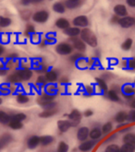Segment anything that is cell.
<instances>
[{
  "mask_svg": "<svg viewBox=\"0 0 135 152\" xmlns=\"http://www.w3.org/2000/svg\"><path fill=\"white\" fill-rule=\"evenodd\" d=\"M82 58H84L83 56L82 55V53H74L73 56H71L70 58H69V60H70L71 62H75V63H77V62H78L80 59H82Z\"/></svg>",
  "mask_w": 135,
  "mask_h": 152,
  "instance_id": "obj_40",
  "label": "cell"
},
{
  "mask_svg": "<svg viewBox=\"0 0 135 152\" xmlns=\"http://www.w3.org/2000/svg\"><path fill=\"white\" fill-rule=\"evenodd\" d=\"M94 114V112L92 111V110H90V109H88V110H86L84 113H83V115L85 116V117H91V116Z\"/></svg>",
  "mask_w": 135,
  "mask_h": 152,
  "instance_id": "obj_48",
  "label": "cell"
},
{
  "mask_svg": "<svg viewBox=\"0 0 135 152\" xmlns=\"http://www.w3.org/2000/svg\"><path fill=\"white\" fill-rule=\"evenodd\" d=\"M8 126L13 130H20L23 127V124H22V122L18 121L16 119H13L11 117V120H10V124H8Z\"/></svg>",
  "mask_w": 135,
  "mask_h": 152,
  "instance_id": "obj_25",
  "label": "cell"
},
{
  "mask_svg": "<svg viewBox=\"0 0 135 152\" xmlns=\"http://www.w3.org/2000/svg\"><path fill=\"white\" fill-rule=\"evenodd\" d=\"M130 129H131V127H124V128H122V129L120 130V132H121V133L128 132V131H130Z\"/></svg>",
  "mask_w": 135,
  "mask_h": 152,
  "instance_id": "obj_58",
  "label": "cell"
},
{
  "mask_svg": "<svg viewBox=\"0 0 135 152\" xmlns=\"http://www.w3.org/2000/svg\"><path fill=\"white\" fill-rule=\"evenodd\" d=\"M84 91H85V93H87L88 95H93L94 92V87H93L92 85H87V86H85V88H84Z\"/></svg>",
  "mask_w": 135,
  "mask_h": 152,
  "instance_id": "obj_43",
  "label": "cell"
},
{
  "mask_svg": "<svg viewBox=\"0 0 135 152\" xmlns=\"http://www.w3.org/2000/svg\"><path fill=\"white\" fill-rule=\"evenodd\" d=\"M134 25H135V22H134Z\"/></svg>",
  "mask_w": 135,
  "mask_h": 152,
  "instance_id": "obj_63",
  "label": "cell"
},
{
  "mask_svg": "<svg viewBox=\"0 0 135 152\" xmlns=\"http://www.w3.org/2000/svg\"><path fill=\"white\" fill-rule=\"evenodd\" d=\"M68 118L69 120L71 122V124H72V127H75L77 126H79L80 122L82 121L83 118V114L80 111L78 110H72L69 114H68Z\"/></svg>",
  "mask_w": 135,
  "mask_h": 152,
  "instance_id": "obj_2",
  "label": "cell"
},
{
  "mask_svg": "<svg viewBox=\"0 0 135 152\" xmlns=\"http://www.w3.org/2000/svg\"><path fill=\"white\" fill-rule=\"evenodd\" d=\"M80 4H82V3H80V1L76 2V1H69V0H67L64 5H65V7L67 8H69V10H73V8H76V7H80Z\"/></svg>",
  "mask_w": 135,
  "mask_h": 152,
  "instance_id": "obj_33",
  "label": "cell"
},
{
  "mask_svg": "<svg viewBox=\"0 0 135 152\" xmlns=\"http://www.w3.org/2000/svg\"><path fill=\"white\" fill-rule=\"evenodd\" d=\"M89 134H90V129L87 126L80 127L77 131V139L80 142L86 141L89 138Z\"/></svg>",
  "mask_w": 135,
  "mask_h": 152,
  "instance_id": "obj_8",
  "label": "cell"
},
{
  "mask_svg": "<svg viewBox=\"0 0 135 152\" xmlns=\"http://www.w3.org/2000/svg\"><path fill=\"white\" fill-rule=\"evenodd\" d=\"M134 82H135V80H134Z\"/></svg>",
  "mask_w": 135,
  "mask_h": 152,
  "instance_id": "obj_64",
  "label": "cell"
},
{
  "mask_svg": "<svg viewBox=\"0 0 135 152\" xmlns=\"http://www.w3.org/2000/svg\"><path fill=\"white\" fill-rule=\"evenodd\" d=\"M56 91H57V87L55 85H48L46 87V93L56 95Z\"/></svg>",
  "mask_w": 135,
  "mask_h": 152,
  "instance_id": "obj_42",
  "label": "cell"
},
{
  "mask_svg": "<svg viewBox=\"0 0 135 152\" xmlns=\"http://www.w3.org/2000/svg\"><path fill=\"white\" fill-rule=\"evenodd\" d=\"M130 106L131 107V108L135 109V98H133V99H132L131 102L130 103Z\"/></svg>",
  "mask_w": 135,
  "mask_h": 152,
  "instance_id": "obj_55",
  "label": "cell"
},
{
  "mask_svg": "<svg viewBox=\"0 0 135 152\" xmlns=\"http://www.w3.org/2000/svg\"><path fill=\"white\" fill-rule=\"evenodd\" d=\"M71 42H72V45L73 48L78 50L79 52H84L86 49V45L85 42L82 40V39H78L76 37L71 38Z\"/></svg>",
  "mask_w": 135,
  "mask_h": 152,
  "instance_id": "obj_14",
  "label": "cell"
},
{
  "mask_svg": "<svg viewBox=\"0 0 135 152\" xmlns=\"http://www.w3.org/2000/svg\"><path fill=\"white\" fill-rule=\"evenodd\" d=\"M12 140H13V137H12V136L10 135V133L3 134V135L0 137V143H1V145L3 147L10 145V143L12 142Z\"/></svg>",
  "mask_w": 135,
  "mask_h": 152,
  "instance_id": "obj_21",
  "label": "cell"
},
{
  "mask_svg": "<svg viewBox=\"0 0 135 152\" xmlns=\"http://www.w3.org/2000/svg\"><path fill=\"white\" fill-rule=\"evenodd\" d=\"M120 152H135V148L131 144H124L120 148Z\"/></svg>",
  "mask_w": 135,
  "mask_h": 152,
  "instance_id": "obj_37",
  "label": "cell"
},
{
  "mask_svg": "<svg viewBox=\"0 0 135 152\" xmlns=\"http://www.w3.org/2000/svg\"><path fill=\"white\" fill-rule=\"evenodd\" d=\"M56 26L59 29L66 30V29L69 28V20L67 19H65V18H60V19L57 20Z\"/></svg>",
  "mask_w": 135,
  "mask_h": 152,
  "instance_id": "obj_23",
  "label": "cell"
},
{
  "mask_svg": "<svg viewBox=\"0 0 135 152\" xmlns=\"http://www.w3.org/2000/svg\"><path fill=\"white\" fill-rule=\"evenodd\" d=\"M71 127H72V124L69 120H59L58 122V131L62 134L67 133Z\"/></svg>",
  "mask_w": 135,
  "mask_h": 152,
  "instance_id": "obj_10",
  "label": "cell"
},
{
  "mask_svg": "<svg viewBox=\"0 0 135 152\" xmlns=\"http://www.w3.org/2000/svg\"><path fill=\"white\" fill-rule=\"evenodd\" d=\"M3 148V146H2V145H1V143H0V149H1V148Z\"/></svg>",
  "mask_w": 135,
  "mask_h": 152,
  "instance_id": "obj_61",
  "label": "cell"
},
{
  "mask_svg": "<svg viewBox=\"0 0 135 152\" xmlns=\"http://www.w3.org/2000/svg\"><path fill=\"white\" fill-rule=\"evenodd\" d=\"M58 113V109H57V108L51 109V110H44L43 112H41L39 113V116L41 118H49V117L55 116Z\"/></svg>",
  "mask_w": 135,
  "mask_h": 152,
  "instance_id": "obj_20",
  "label": "cell"
},
{
  "mask_svg": "<svg viewBox=\"0 0 135 152\" xmlns=\"http://www.w3.org/2000/svg\"><path fill=\"white\" fill-rule=\"evenodd\" d=\"M68 82H69L68 77H62V78L60 79V83H62V84H66V83H68Z\"/></svg>",
  "mask_w": 135,
  "mask_h": 152,
  "instance_id": "obj_54",
  "label": "cell"
},
{
  "mask_svg": "<svg viewBox=\"0 0 135 152\" xmlns=\"http://www.w3.org/2000/svg\"><path fill=\"white\" fill-rule=\"evenodd\" d=\"M46 78L47 80V82H56L58 78V73L57 72L56 70H48L47 72L46 73Z\"/></svg>",
  "mask_w": 135,
  "mask_h": 152,
  "instance_id": "obj_18",
  "label": "cell"
},
{
  "mask_svg": "<svg viewBox=\"0 0 135 152\" xmlns=\"http://www.w3.org/2000/svg\"><path fill=\"white\" fill-rule=\"evenodd\" d=\"M7 72H8V71L7 69H5V68H0V76H1V77L6 76L7 74Z\"/></svg>",
  "mask_w": 135,
  "mask_h": 152,
  "instance_id": "obj_53",
  "label": "cell"
},
{
  "mask_svg": "<svg viewBox=\"0 0 135 152\" xmlns=\"http://www.w3.org/2000/svg\"><path fill=\"white\" fill-rule=\"evenodd\" d=\"M11 24V20L10 18L7 17H0V27L2 28H5V27H8Z\"/></svg>",
  "mask_w": 135,
  "mask_h": 152,
  "instance_id": "obj_34",
  "label": "cell"
},
{
  "mask_svg": "<svg viewBox=\"0 0 135 152\" xmlns=\"http://www.w3.org/2000/svg\"><path fill=\"white\" fill-rule=\"evenodd\" d=\"M114 12L117 16L119 17H126L128 14V11H127V7H126L124 5H121V4H119L115 6L114 7Z\"/></svg>",
  "mask_w": 135,
  "mask_h": 152,
  "instance_id": "obj_16",
  "label": "cell"
},
{
  "mask_svg": "<svg viewBox=\"0 0 135 152\" xmlns=\"http://www.w3.org/2000/svg\"><path fill=\"white\" fill-rule=\"evenodd\" d=\"M72 23L76 27H87L89 25V20L86 16H78L73 20Z\"/></svg>",
  "mask_w": 135,
  "mask_h": 152,
  "instance_id": "obj_15",
  "label": "cell"
},
{
  "mask_svg": "<svg viewBox=\"0 0 135 152\" xmlns=\"http://www.w3.org/2000/svg\"><path fill=\"white\" fill-rule=\"evenodd\" d=\"M80 39L90 46L92 47L97 46V38L95 36V34L90 29L84 28L83 31H80Z\"/></svg>",
  "mask_w": 135,
  "mask_h": 152,
  "instance_id": "obj_1",
  "label": "cell"
},
{
  "mask_svg": "<svg viewBox=\"0 0 135 152\" xmlns=\"http://www.w3.org/2000/svg\"><path fill=\"white\" fill-rule=\"evenodd\" d=\"M40 146V137L33 135L31 136L27 140V147L29 149H35Z\"/></svg>",
  "mask_w": 135,
  "mask_h": 152,
  "instance_id": "obj_11",
  "label": "cell"
},
{
  "mask_svg": "<svg viewBox=\"0 0 135 152\" xmlns=\"http://www.w3.org/2000/svg\"><path fill=\"white\" fill-rule=\"evenodd\" d=\"M11 117H12L13 119L18 120V121L23 122L24 120H26L27 116H26V114H25V113H17L13 114V115L11 116Z\"/></svg>",
  "mask_w": 135,
  "mask_h": 152,
  "instance_id": "obj_39",
  "label": "cell"
},
{
  "mask_svg": "<svg viewBox=\"0 0 135 152\" xmlns=\"http://www.w3.org/2000/svg\"><path fill=\"white\" fill-rule=\"evenodd\" d=\"M16 74L20 77L21 81H27L30 80L32 77V71L29 68H21L16 71Z\"/></svg>",
  "mask_w": 135,
  "mask_h": 152,
  "instance_id": "obj_7",
  "label": "cell"
},
{
  "mask_svg": "<svg viewBox=\"0 0 135 152\" xmlns=\"http://www.w3.org/2000/svg\"><path fill=\"white\" fill-rule=\"evenodd\" d=\"M55 98H56V95H54V94H49V93H44L42 94L39 98H38V100H37V102L39 105H41L43 108L44 106H46L47 104L51 103L54 102V100H55Z\"/></svg>",
  "mask_w": 135,
  "mask_h": 152,
  "instance_id": "obj_4",
  "label": "cell"
},
{
  "mask_svg": "<svg viewBox=\"0 0 135 152\" xmlns=\"http://www.w3.org/2000/svg\"><path fill=\"white\" fill-rule=\"evenodd\" d=\"M126 2L131 7H135V0H126Z\"/></svg>",
  "mask_w": 135,
  "mask_h": 152,
  "instance_id": "obj_51",
  "label": "cell"
},
{
  "mask_svg": "<svg viewBox=\"0 0 135 152\" xmlns=\"http://www.w3.org/2000/svg\"><path fill=\"white\" fill-rule=\"evenodd\" d=\"M96 82H97V85L99 87V88L101 89V91L105 94H106V92L108 91H107V85H106V82L105 81L104 79H102L101 77H96L95 78Z\"/></svg>",
  "mask_w": 135,
  "mask_h": 152,
  "instance_id": "obj_28",
  "label": "cell"
},
{
  "mask_svg": "<svg viewBox=\"0 0 135 152\" xmlns=\"http://www.w3.org/2000/svg\"><path fill=\"white\" fill-rule=\"evenodd\" d=\"M73 51V46H71L69 43L67 42H62L59 43L56 47V52L58 53V55L61 56H68L70 55Z\"/></svg>",
  "mask_w": 135,
  "mask_h": 152,
  "instance_id": "obj_3",
  "label": "cell"
},
{
  "mask_svg": "<svg viewBox=\"0 0 135 152\" xmlns=\"http://www.w3.org/2000/svg\"><path fill=\"white\" fill-rule=\"evenodd\" d=\"M102 133H103V135H107V134H109L112 129H113V124L111 122H107L105 123L104 126H102Z\"/></svg>",
  "mask_w": 135,
  "mask_h": 152,
  "instance_id": "obj_32",
  "label": "cell"
},
{
  "mask_svg": "<svg viewBox=\"0 0 135 152\" xmlns=\"http://www.w3.org/2000/svg\"><path fill=\"white\" fill-rule=\"evenodd\" d=\"M21 3L23 6H29L30 4H32V0H21Z\"/></svg>",
  "mask_w": 135,
  "mask_h": 152,
  "instance_id": "obj_52",
  "label": "cell"
},
{
  "mask_svg": "<svg viewBox=\"0 0 135 152\" xmlns=\"http://www.w3.org/2000/svg\"><path fill=\"white\" fill-rule=\"evenodd\" d=\"M47 82V80L46 78V77L44 76H39L38 78H37V84H40V85H46Z\"/></svg>",
  "mask_w": 135,
  "mask_h": 152,
  "instance_id": "obj_44",
  "label": "cell"
},
{
  "mask_svg": "<svg viewBox=\"0 0 135 152\" xmlns=\"http://www.w3.org/2000/svg\"><path fill=\"white\" fill-rule=\"evenodd\" d=\"M3 53H4V47L2 45H0V56H1Z\"/></svg>",
  "mask_w": 135,
  "mask_h": 152,
  "instance_id": "obj_59",
  "label": "cell"
},
{
  "mask_svg": "<svg viewBox=\"0 0 135 152\" xmlns=\"http://www.w3.org/2000/svg\"><path fill=\"white\" fill-rule=\"evenodd\" d=\"M53 10L57 13H64L66 10V7L64 4H62L60 2H57L53 6Z\"/></svg>",
  "mask_w": 135,
  "mask_h": 152,
  "instance_id": "obj_30",
  "label": "cell"
},
{
  "mask_svg": "<svg viewBox=\"0 0 135 152\" xmlns=\"http://www.w3.org/2000/svg\"><path fill=\"white\" fill-rule=\"evenodd\" d=\"M132 39L131 38H128V39H126L125 42L122 43V45H121V48L124 50V51H129L131 46H132Z\"/></svg>",
  "mask_w": 135,
  "mask_h": 152,
  "instance_id": "obj_35",
  "label": "cell"
},
{
  "mask_svg": "<svg viewBox=\"0 0 135 152\" xmlns=\"http://www.w3.org/2000/svg\"><path fill=\"white\" fill-rule=\"evenodd\" d=\"M134 22H135V19L132 17H130V16H126V17H123L119 21V24L122 27V28H131V26L134 25Z\"/></svg>",
  "mask_w": 135,
  "mask_h": 152,
  "instance_id": "obj_12",
  "label": "cell"
},
{
  "mask_svg": "<svg viewBox=\"0 0 135 152\" xmlns=\"http://www.w3.org/2000/svg\"><path fill=\"white\" fill-rule=\"evenodd\" d=\"M11 120V115H10L8 113H7L4 111H0V124H10Z\"/></svg>",
  "mask_w": 135,
  "mask_h": 152,
  "instance_id": "obj_24",
  "label": "cell"
},
{
  "mask_svg": "<svg viewBox=\"0 0 135 152\" xmlns=\"http://www.w3.org/2000/svg\"><path fill=\"white\" fill-rule=\"evenodd\" d=\"M116 137H117V136H116V135H115V134H114V135L110 136V137H109L108 138H107V139H106V141H111V140L115 139V138H116Z\"/></svg>",
  "mask_w": 135,
  "mask_h": 152,
  "instance_id": "obj_57",
  "label": "cell"
},
{
  "mask_svg": "<svg viewBox=\"0 0 135 152\" xmlns=\"http://www.w3.org/2000/svg\"><path fill=\"white\" fill-rule=\"evenodd\" d=\"M35 32V29L33 25L32 24H28L26 26V31H25V34L26 35H31V34H33Z\"/></svg>",
  "mask_w": 135,
  "mask_h": 152,
  "instance_id": "obj_41",
  "label": "cell"
},
{
  "mask_svg": "<svg viewBox=\"0 0 135 152\" xmlns=\"http://www.w3.org/2000/svg\"><path fill=\"white\" fill-rule=\"evenodd\" d=\"M120 20V19L119 18V16L115 15V16H113V17H112V19H111V23H114V24H116V23H119Z\"/></svg>",
  "mask_w": 135,
  "mask_h": 152,
  "instance_id": "obj_49",
  "label": "cell"
},
{
  "mask_svg": "<svg viewBox=\"0 0 135 152\" xmlns=\"http://www.w3.org/2000/svg\"><path fill=\"white\" fill-rule=\"evenodd\" d=\"M49 18V14L46 10H40L35 12L32 15V20L37 23H44L46 22Z\"/></svg>",
  "mask_w": 135,
  "mask_h": 152,
  "instance_id": "obj_5",
  "label": "cell"
},
{
  "mask_svg": "<svg viewBox=\"0 0 135 152\" xmlns=\"http://www.w3.org/2000/svg\"><path fill=\"white\" fill-rule=\"evenodd\" d=\"M123 142H124V144H131L134 147L135 146V135L131 133H127L123 137Z\"/></svg>",
  "mask_w": 135,
  "mask_h": 152,
  "instance_id": "obj_26",
  "label": "cell"
},
{
  "mask_svg": "<svg viewBox=\"0 0 135 152\" xmlns=\"http://www.w3.org/2000/svg\"><path fill=\"white\" fill-rule=\"evenodd\" d=\"M69 149V147L68 145V143H66L65 141H60L57 148V152H68Z\"/></svg>",
  "mask_w": 135,
  "mask_h": 152,
  "instance_id": "obj_31",
  "label": "cell"
},
{
  "mask_svg": "<svg viewBox=\"0 0 135 152\" xmlns=\"http://www.w3.org/2000/svg\"><path fill=\"white\" fill-rule=\"evenodd\" d=\"M96 142L95 140H92V139H88L86 141H83V142H80V144L79 145L78 147V149L80 151V152H89L91 151L94 146L96 145Z\"/></svg>",
  "mask_w": 135,
  "mask_h": 152,
  "instance_id": "obj_6",
  "label": "cell"
},
{
  "mask_svg": "<svg viewBox=\"0 0 135 152\" xmlns=\"http://www.w3.org/2000/svg\"><path fill=\"white\" fill-rule=\"evenodd\" d=\"M7 80H8L10 82H11V83H20V82H21V79H20V77H18V75L16 74V72L8 76V77H7Z\"/></svg>",
  "mask_w": 135,
  "mask_h": 152,
  "instance_id": "obj_38",
  "label": "cell"
},
{
  "mask_svg": "<svg viewBox=\"0 0 135 152\" xmlns=\"http://www.w3.org/2000/svg\"><path fill=\"white\" fill-rule=\"evenodd\" d=\"M112 89H113V91H115L117 93H119V92H121V91H122V88H119V87H118V85H113Z\"/></svg>",
  "mask_w": 135,
  "mask_h": 152,
  "instance_id": "obj_50",
  "label": "cell"
},
{
  "mask_svg": "<svg viewBox=\"0 0 135 152\" xmlns=\"http://www.w3.org/2000/svg\"><path fill=\"white\" fill-rule=\"evenodd\" d=\"M106 96H107V98H108V99H109L110 101H112V102H118L120 101L119 94L117 93L115 91H113V89H110V91H107V92H106Z\"/></svg>",
  "mask_w": 135,
  "mask_h": 152,
  "instance_id": "obj_29",
  "label": "cell"
},
{
  "mask_svg": "<svg viewBox=\"0 0 135 152\" xmlns=\"http://www.w3.org/2000/svg\"><path fill=\"white\" fill-rule=\"evenodd\" d=\"M128 121L129 122H135V109L131 110L128 113Z\"/></svg>",
  "mask_w": 135,
  "mask_h": 152,
  "instance_id": "obj_45",
  "label": "cell"
},
{
  "mask_svg": "<svg viewBox=\"0 0 135 152\" xmlns=\"http://www.w3.org/2000/svg\"><path fill=\"white\" fill-rule=\"evenodd\" d=\"M54 141H55V137L53 136L46 135V136L40 137V145L42 147H47V146L51 145Z\"/></svg>",
  "mask_w": 135,
  "mask_h": 152,
  "instance_id": "obj_17",
  "label": "cell"
},
{
  "mask_svg": "<svg viewBox=\"0 0 135 152\" xmlns=\"http://www.w3.org/2000/svg\"><path fill=\"white\" fill-rule=\"evenodd\" d=\"M43 1L44 0H32V4H39Z\"/></svg>",
  "mask_w": 135,
  "mask_h": 152,
  "instance_id": "obj_56",
  "label": "cell"
},
{
  "mask_svg": "<svg viewBox=\"0 0 135 152\" xmlns=\"http://www.w3.org/2000/svg\"><path fill=\"white\" fill-rule=\"evenodd\" d=\"M122 92L126 99L131 100L133 99V95L135 93V88L131 86V84H125L122 87Z\"/></svg>",
  "mask_w": 135,
  "mask_h": 152,
  "instance_id": "obj_9",
  "label": "cell"
},
{
  "mask_svg": "<svg viewBox=\"0 0 135 152\" xmlns=\"http://www.w3.org/2000/svg\"><path fill=\"white\" fill-rule=\"evenodd\" d=\"M128 67L130 69L135 70V58H131L128 61Z\"/></svg>",
  "mask_w": 135,
  "mask_h": 152,
  "instance_id": "obj_46",
  "label": "cell"
},
{
  "mask_svg": "<svg viewBox=\"0 0 135 152\" xmlns=\"http://www.w3.org/2000/svg\"><path fill=\"white\" fill-rule=\"evenodd\" d=\"M16 101L20 104H26L30 102V98L28 95H26L24 93H19L16 97Z\"/></svg>",
  "mask_w": 135,
  "mask_h": 152,
  "instance_id": "obj_27",
  "label": "cell"
},
{
  "mask_svg": "<svg viewBox=\"0 0 135 152\" xmlns=\"http://www.w3.org/2000/svg\"><path fill=\"white\" fill-rule=\"evenodd\" d=\"M111 77H112V74H110V73H105V74H103L101 76V78L104 79L105 81V80H109Z\"/></svg>",
  "mask_w": 135,
  "mask_h": 152,
  "instance_id": "obj_47",
  "label": "cell"
},
{
  "mask_svg": "<svg viewBox=\"0 0 135 152\" xmlns=\"http://www.w3.org/2000/svg\"><path fill=\"white\" fill-rule=\"evenodd\" d=\"M115 121L119 124H123L125 121H128V113L124 111L119 112L115 115Z\"/></svg>",
  "mask_w": 135,
  "mask_h": 152,
  "instance_id": "obj_22",
  "label": "cell"
},
{
  "mask_svg": "<svg viewBox=\"0 0 135 152\" xmlns=\"http://www.w3.org/2000/svg\"><path fill=\"white\" fill-rule=\"evenodd\" d=\"M64 33L71 38H74L80 34V30L77 27H69V28L64 30Z\"/></svg>",
  "mask_w": 135,
  "mask_h": 152,
  "instance_id": "obj_19",
  "label": "cell"
},
{
  "mask_svg": "<svg viewBox=\"0 0 135 152\" xmlns=\"http://www.w3.org/2000/svg\"><path fill=\"white\" fill-rule=\"evenodd\" d=\"M103 135V133H102V129L100 127H98V126H94L93 127L92 129H90V134H89V138L90 139H92V140H99L101 138Z\"/></svg>",
  "mask_w": 135,
  "mask_h": 152,
  "instance_id": "obj_13",
  "label": "cell"
},
{
  "mask_svg": "<svg viewBox=\"0 0 135 152\" xmlns=\"http://www.w3.org/2000/svg\"><path fill=\"white\" fill-rule=\"evenodd\" d=\"M105 152H120V148L116 144H110L106 147Z\"/></svg>",
  "mask_w": 135,
  "mask_h": 152,
  "instance_id": "obj_36",
  "label": "cell"
},
{
  "mask_svg": "<svg viewBox=\"0 0 135 152\" xmlns=\"http://www.w3.org/2000/svg\"><path fill=\"white\" fill-rule=\"evenodd\" d=\"M2 102H3V101H2V99H1V98H0V104L2 103Z\"/></svg>",
  "mask_w": 135,
  "mask_h": 152,
  "instance_id": "obj_62",
  "label": "cell"
},
{
  "mask_svg": "<svg viewBox=\"0 0 135 152\" xmlns=\"http://www.w3.org/2000/svg\"><path fill=\"white\" fill-rule=\"evenodd\" d=\"M69 1H76V2H78V1H80V0H69Z\"/></svg>",
  "mask_w": 135,
  "mask_h": 152,
  "instance_id": "obj_60",
  "label": "cell"
}]
</instances>
